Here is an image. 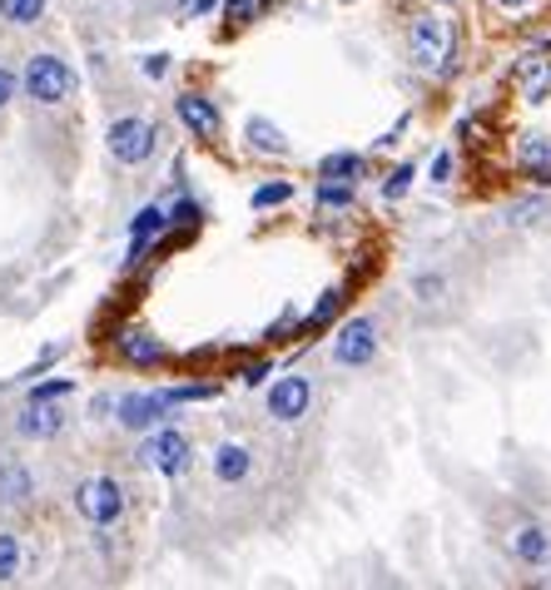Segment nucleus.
<instances>
[{
  "instance_id": "obj_1",
  "label": "nucleus",
  "mask_w": 551,
  "mask_h": 590,
  "mask_svg": "<svg viewBox=\"0 0 551 590\" xmlns=\"http://www.w3.org/2000/svg\"><path fill=\"white\" fill-rule=\"evenodd\" d=\"M402 50H408V66L418 74H442L452 80L458 66V20L448 16L442 6H422L408 16L402 26Z\"/></svg>"
},
{
  "instance_id": "obj_2",
  "label": "nucleus",
  "mask_w": 551,
  "mask_h": 590,
  "mask_svg": "<svg viewBox=\"0 0 551 590\" xmlns=\"http://www.w3.org/2000/svg\"><path fill=\"white\" fill-rule=\"evenodd\" d=\"M20 94H26L36 110H66L80 94V74L66 56H56V50H36V56H26V66H20Z\"/></svg>"
},
{
  "instance_id": "obj_3",
  "label": "nucleus",
  "mask_w": 551,
  "mask_h": 590,
  "mask_svg": "<svg viewBox=\"0 0 551 590\" xmlns=\"http://www.w3.org/2000/svg\"><path fill=\"white\" fill-rule=\"evenodd\" d=\"M70 507L76 517L90 526V531H114L124 517H130V487L110 471H94V477H80L76 491H70Z\"/></svg>"
},
{
  "instance_id": "obj_4",
  "label": "nucleus",
  "mask_w": 551,
  "mask_h": 590,
  "mask_svg": "<svg viewBox=\"0 0 551 590\" xmlns=\"http://www.w3.org/2000/svg\"><path fill=\"white\" fill-rule=\"evenodd\" d=\"M383 352V323L373 313H348L333 323V338H328V362L338 372H368Z\"/></svg>"
},
{
  "instance_id": "obj_5",
  "label": "nucleus",
  "mask_w": 551,
  "mask_h": 590,
  "mask_svg": "<svg viewBox=\"0 0 551 590\" xmlns=\"http://www.w3.org/2000/svg\"><path fill=\"white\" fill-rule=\"evenodd\" d=\"M134 457H140V467H150L154 477L179 481V477H189V467H194V442H189V432H179L174 422H159L154 432L140 437Z\"/></svg>"
},
{
  "instance_id": "obj_6",
  "label": "nucleus",
  "mask_w": 551,
  "mask_h": 590,
  "mask_svg": "<svg viewBox=\"0 0 551 590\" xmlns=\"http://www.w3.org/2000/svg\"><path fill=\"white\" fill-rule=\"evenodd\" d=\"M159 139L164 134H159L154 120H144V114H120V120H110V130H104V154L120 169H144L159 154Z\"/></svg>"
},
{
  "instance_id": "obj_7",
  "label": "nucleus",
  "mask_w": 551,
  "mask_h": 590,
  "mask_svg": "<svg viewBox=\"0 0 551 590\" xmlns=\"http://www.w3.org/2000/svg\"><path fill=\"white\" fill-rule=\"evenodd\" d=\"M313 402H318V388L309 372H283V378H273L269 392H263V412L279 427H299L303 417L313 412Z\"/></svg>"
},
{
  "instance_id": "obj_8",
  "label": "nucleus",
  "mask_w": 551,
  "mask_h": 590,
  "mask_svg": "<svg viewBox=\"0 0 551 590\" xmlns=\"http://www.w3.org/2000/svg\"><path fill=\"white\" fill-rule=\"evenodd\" d=\"M174 412H179V407L169 402L164 388H134V392L114 397V427H120V432H134V437L154 432V427L169 422Z\"/></svg>"
},
{
  "instance_id": "obj_9",
  "label": "nucleus",
  "mask_w": 551,
  "mask_h": 590,
  "mask_svg": "<svg viewBox=\"0 0 551 590\" xmlns=\"http://www.w3.org/2000/svg\"><path fill=\"white\" fill-rule=\"evenodd\" d=\"M174 120L184 124L199 144H219V139H224V110H219V100L204 90H179L174 94Z\"/></svg>"
},
{
  "instance_id": "obj_10",
  "label": "nucleus",
  "mask_w": 551,
  "mask_h": 590,
  "mask_svg": "<svg viewBox=\"0 0 551 590\" xmlns=\"http://www.w3.org/2000/svg\"><path fill=\"white\" fill-rule=\"evenodd\" d=\"M114 358H120L124 368H134V372H154V368H164L174 352H169V342L154 338L150 328L124 323L120 332H114Z\"/></svg>"
},
{
  "instance_id": "obj_11",
  "label": "nucleus",
  "mask_w": 551,
  "mask_h": 590,
  "mask_svg": "<svg viewBox=\"0 0 551 590\" xmlns=\"http://www.w3.org/2000/svg\"><path fill=\"white\" fill-rule=\"evenodd\" d=\"M164 233H169V203H164V199H159V203H144V209L130 219V249H124V273H134V268L150 259Z\"/></svg>"
},
{
  "instance_id": "obj_12",
  "label": "nucleus",
  "mask_w": 551,
  "mask_h": 590,
  "mask_svg": "<svg viewBox=\"0 0 551 590\" xmlns=\"http://www.w3.org/2000/svg\"><path fill=\"white\" fill-rule=\"evenodd\" d=\"M10 427H16L20 442H56V437H66L70 412H66V402H20Z\"/></svg>"
},
{
  "instance_id": "obj_13",
  "label": "nucleus",
  "mask_w": 551,
  "mask_h": 590,
  "mask_svg": "<svg viewBox=\"0 0 551 590\" xmlns=\"http://www.w3.org/2000/svg\"><path fill=\"white\" fill-rule=\"evenodd\" d=\"M253 467H259L253 447L249 442H234V437H224V442L209 452V477H214L219 487H243V481L253 477Z\"/></svg>"
},
{
  "instance_id": "obj_14",
  "label": "nucleus",
  "mask_w": 551,
  "mask_h": 590,
  "mask_svg": "<svg viewBox=\"0 0 551 590\" xmlns=\"http://www.w3.org/2000/svg\"><path fill=\"white\" fill-rule=\"evenodd\" d=\"M507 556H512L517 566L542 571V566H551V531L542 521H517L512 531H507Z\"/></svg>"
},
{
  "instance_id": "obj_15",
  "label": "nucleus",
  "mask_w": 551,
  "mask_h": 590,
  "mask_svg": "<svg viewBox=\"0 0 551 590\" xmlns=\"http://www.w3.org/2000/svg\"><path fill=\"white\" fill-rule=\"evenodd\" d=\"M512 164L532 189H551V134H522L512 144Z\"/></svg>"
},
{
  "instance_id": "obj_16",
  "label": "nucleus",
  "mask_w": 551,
  "mask_h": 590,
  "mask_svg": "<svg viewBox=\"0 0 551 590\" xmlns=\"http://www.w3.org/2000/svg\"><path fill=\"white\" fill-rule=\"evenodd\" d=\"M243 149H249L253 159H289L293 139L283 134L269 114H249V120H243Z\"/></svg>"
},
{
  "instance_id": "obj_17",
  "label": "nucleus",
  "mask_w": 551,
  "mask_h": 590,
  "mask_svg": "<svg viewBox=\"0 0 551 590\" xmlns=\"http://www.w3.org/2000/svg\"><path fill=\"white\" fill-rule=\"evenodd\" d=\"M36 501V471L26 457H6L0 461V507H30Z\"/></svg>"
},
{
  "instance_id": "obj_18",
  "label": "nucleus",
  "mask_w": 551,
  "mask_h": 590,
  "mask_svg": "<svg viewBox=\"0 0 551 590\" xmlns=\"http://www.w3.org/2000/svg\"><path fill=\"white\" fill-rule=\"evenodd\" d=\"M343 308H348V283H333V288H323L318 293V303L309 308V313L299 318V338H313V332H328L343 318Z\"/></svg>"
},
{
  "instance_id": "obj_19",
  "label": "nucleus",
  "mask_w": 551,
  "mask_h": 590,
  "mask_svg": "<svg viewBox=\"0 0 551 590\" xmlns=\"http://www.w3.org/2000/svg\"><path fill=\"white\" fill-rule=\"evenodd\" d=\"M318 179H348V184H363V179H368V154H363V149H333V154L318 159Z\"/></svg>"
},
{
  "instance_id": "obj_20",
  "label": "nucleus",
  "mask_w": 551,
  "mask_h": 590,
  "mask_svg": "<svg viewBox=\"0 0 551 590\" xmlns=\"http://www.w3.org/2000/svg\"><path fill=\"white\" fill-rule=\"evenodd\" d=\"M204 219H209L204 203L189 199L184 184L174 179V199H169V233H199V229H204Z\"/></svg>"
},
{
  "instance_id": "obj_21",
  "label": "nucleus",
  "mask_w": 551,
  "mask_h": 590,
  "mask_svg": "<svg viewBox=\"0 0 551 590\" xmlns=\"http://www.w3.org/2000/svg\"><path fill=\"white\" fill-rule=\"evenodd\" d=\"M50 16V0H0V26L10 30H36L46 26Z\"/></svg>"
},
{
  "instance_id": "obj_22",
  "label": "nucleus",
  "mask_w": 551,
  "mask_h": 590,
  "mask_svg": "<svg viewBox=\"0 0 551 590\" xmlns=\"http://www.w3.org/2000/svg\"><path fill=\"white\" fill-rule=\"evenodd\" d=\"M313 203L328 209V213H353L358 209V184H348V179H318Z\"/></svg>"
},
{
  "instance_id": "obj_23",
  "label": "nucleus",
  "mask_w": 551,
  "mask_h": 590,
  "mask_svg": "<svg viewBox=\"0 0 551 590\" xmlns=\"http://www.w3.org/2000/svg\"><path fill=\"white\" fill-rule=\"evenodd\" d=\"M20 576H26V541H20V531L0 526V586H16Z\"/></svg>"
},
{
  "instance_id": "obj_24",
  "label": "nucleus",
  "mask_w": 551,
  "mask_h": 590,
  "mask_svg": "<svg viewBox=\"0 0 551 590\" xmlns=\"http://www.w3.org/2000/svg\"><path fill=\"white\" fill-rule=\"evenodd\" d=\"M279 0H219V16H224L229 30H249L253 20H263Z\"/></svg>"
},
{
  "instance_id": "obj_25",
  "label": "nucleus",
  "mask_w": 551,
  "mask_h": 590,
  "mask_svg": "<svg viewBox=\"0 0 551 590\" xmlns=\"http://www.w3.org/2000/svg\"><path fill=\"white\" fill-rule=\"evenodd\" d=\"M412 184H418V164L398 159V164L388 169L383 179H378V199H383V203H402V199L412 194Z\"/></svg>"
},
{
  "instance_id": "obj_26",
  "label": "nucleus",
  "mask_w": 551,
  "mask_h": 590,
  "mask_svg": "<svg viewBox=\"0 0 551 590\" xmlns=\"http://www.w3.org/2000/svg\"><path fill=\"white\" fill-rule=\"evenodd\" d=\"M293 194H299V184H293V179H263V184L249 194V209L253 213L283 209V203H293Z\"/></svg>"
},
{
  "instance_id": "obj_27",
  "label": "nucleus",
  "mask_w": 551,
  "mask_h": 590,
  "mask_svg": "<svg viewBox=\"0 0 551 590\" xmlns=\"http://www.w3.org/2000/svg\"><path fill=\"white\" fill-rule=\"evenodd\" d=\"M551 213V203L542 194H532V199H517V203H507L502 209V223L507 229H532V223H542Z\"/></svg>"
},
{
  "instance_id": "obj_28",
  "label": "nucleus",
  "mask_w": 551,
  "mask_h": 590,
  "mask_svg": "<svg viewBox=\"0 0 551 590\" xmlns=\"http://www.w3.org/2000/svg\"><path fill=\"white\" fill-rule=\"evenodd\" d=\"M517 84H522V100L527 104H547V94H551V56L537 70H527Z\"/></svg>"
},
{
  "instance_id": "obj_29",
  "label": "nucleus",
  "mask_w": 551,
  "mask_h": 590,
  "mask_svg": "<svg viewBox=\"0 0 551 590\" xmlns=\"http://www.w3.org/2000/svg\"><path fill=\"white\" fill-rule=\"evenodd\" d=\"M76 392V378H50V382H30L26 402H66Z\"/></svg>"
},
{
  "instance_id": "obj_30",
  "label": "nucleus",
  "mask_w": 551,
  "mask_h": 590,
  "mask_svg": "<svg viewBox=\"0 0 551 590\" xmlns=\"http://www.w3.org/2000/svg\"><path fill=\"white\" fill-rule=\"evenodd\" d=\"M174 407H189V402H214L219 397V382H179V388H164Z\"/></svg>"
},
{
  "instance_id": "obj_31",
  "label": "nucleus",
  "mask_w": 551,
  "mask_h": 590,
  "mask_svg": "<svg viewBox=\"0 0 551 590\" xmlns=\"http://www.w3.org/2000/svg\"><path fill=\"white\" fill-rule=\"evenodd\" d=\"M412 298H418V303H442V298H448V273H418L412 278Z\"/></svg>"
},
{
  "instance_id": "obj_32",
  "label": "nucleus",
  "mask_w": 551,
  "mask_h": 590,
  "mask_svg": "<svg viewBox=\"0 0 551 590\" xmlns=\"http://www.w3.org/2000/svg\"><path fill=\"white\" fill-rule=\"evenodd\" d=\"M299 318H303V313L289 303L269 328H263V342H289V338H299Z\"/></svg>"
},
{
  "instance_id": "obj_33",
  "label": "nucleus",
  "mask_w": 551,
  "mask_h": 590,
  "mask_svg": "<svg viewBox=\"0 0 551 590\" xmlns=\"http://www.w3.org/2000/svg\"><path fill=\"white\" fill-rule=\"evenodd\" d=\"M452 174H458V154H452V149H438V154H432V164H428V184L432 189H448Z\"/></svg>"
},
{
  "instance_id": "obj_34",
  "label": "nucleus",
  "mask_w": 551,
  "mask_h": 590,
  "mask_svg": "<svg viewBox=\"0 0 551 590\" xmlns=\"http://www.w3.org/2000/svg\"><path fill=\"white\" fill-rule=\"evenodd\" d=\"M408 130H412V110H408V114H398V120L373 139V154H393V149L402 144V134H408Z\"/></svg>"
},
{
  "instance_id": "obj_35",
  "label": "nucleus",
  "mask_w": 551,
  "mask_h": 590,
  "mask_svg": "<svg viewBox=\"0 0 551 590\" xmlns=\"http://www.w3.org/2000/svg\"><path fill=\"white\" fill-rule=\"evenodd\" d=\"M269 378H273V362H269V358L243 362V368H239V382H243V388H269Z\"/></svg>"
},
{
  "instance_id": "obj_36",
  "label": "nucleus",
  "mask_w": 551,
  "mask_h": 590,
  "mask_svg": "<svg viewBox=\"0 0 551 590\" xmlns=\"http://www.w3.org/2000/svg\"><path fill=\"white\" fill-rule=\"evenodd\" d=\"M16 94H20V70L0 60V114H6L10 104H16Z\"/></svg>"
},
{
  "instance_id": "obj_37",
  "label": "nucleus",
  "mask_w": 551,
  "mask_h": 590,
  "mask_svg": "<svg viewBox=\"0 0 551 590\" xmlns=\"http://www.w3.org/2000/svg\"><path fill=\"white\" fill-rule=\"evenodd\" d=\"M458 139H462L468 149H482V144H492V130H487L482 120H462V124H458Z\"/></svg>"
},
{
  "instance_id": "obj_38",
  "label": "nucleus",
  "mask_w": 551,
  "mask_h": 590,
  "mask_svg": "<svg viewBox=\"0 0 551 590\" xmlns=\"http://www.w3.org/2000/svg\"><path fill=\"white\" fill-rule=\"evenodd\" d=\"M214 10H219V0H179L174 16L179 20H204V16H214Z\"/></svg>"
},
{
  "instance_id": "obj_39",
  "label": "nucleus",
  "mask_w": 551,
  "mask_h": 590,
  "mask_svg": "<svg viewBox=\"0 0 551 590\" xmlns=\"http://www.w3.org/2000/svg\"><path fill=\"white\" fill-rule=\"evenodd\" d=\"M169 66H174V60H169L164 50H154V56H140V74H144V80H164Z\"/></svg>"
},
{
  "instance_id": "obj_40",
  "label": "nucleus",
  "mask_w": 551,
  "mask_h": 590,
  "mask_svg": "<svg viewBox=\"0 0 551 590\" xmlns=\"http://www.w3.org/2000/svg\"><path fill=\"white\" fill-rule=\"evenodd\" d=\"M90 417H94V422H114V392H100V397H94V402H90Z\"/></svg>"
},
{
  "instance_id": "obj_41",
  "label": "nucleus",
  "mask_w": 551,
  "mask_h": 590,
  "mask_svg": "<svg viewBox=\"0 0 551 590\" xmlns=\"http://www.w3.org/2000/svg\"><path fill=\"white\" fill-rule=\"evenodd\" d=\"M497 10H507V16H527V10L537 6V0H492Z\"/></svg>"
},
{
  "instance_id": "obj_42",
  "label": "nucleus",
  "mask_w": 551,
  "mask_h": 590,
  "mask_svg": "<svg viewBox=\"0 0 551 590\" xmlns=\"http://www.w3.org/2000/svg\"><path fill=\"white\" fill-rule=\"evenodd\" d=\"M422 6H462V0H422Z\"/></svg>"
}]
</instances>
